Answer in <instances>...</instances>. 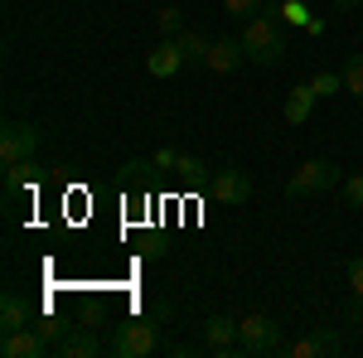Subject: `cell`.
I'll list each match as a JSON object with an SVG mask.
<instances>
[{
  "label": "cell",
  "mask_w": 363,
  "mask_h": 358,
  "mask_svg": "<svg viewBox=\"0 0 363 358\" xmlns=\"http://www.w3.org/2000/svg\"><path fill=\"white\" fill-rule=\"evenodd\" d=\"M184 68V49H179V39H160L150 54H145V73L150 78H174Z\"/></svg>",
  "instance_id": "obj_7"
},
{
  "label": "cell",
  "mask_w": 363,
  "mask_h": 358,
  "mask_svg": "<svg viewBox=\"0 0 363 358\" xmlns=\"http://www.w3.org/2000/svg\"><path fill=\"white\" fill-rule=\"evenodd\" d=\"M344 92L363 97V54H349V58H344Z\"/></svg>",
  "instance_id": "obj_16"
},
{
  "label": "cell",
  "mask_w": 363,
  "mask_h": 358,
  "mask_svg": "<svg viewBox=\"0 0 363 358\" xmlns=\"http://www.w3.org/2000/svg\"><path fill=\"white\" fill-rule=\"evenodd\" d=\"M354 315H363V296H359V301H354Z\"/></svg>",
  "instance_id": "obj_29"
},
{
  "label": "cell",
  "mask_w": 363,
  "mask_h": 358,
  "mask_svg": "<svg viewBox=\"0 0 363 358\" xmlns=\"http://www.w3.org/2000/svg\"><path fill=\"white\" fill-rule=\"evenodd\" d=\"M29 320H34L29 301H25V296H15V291H5V301H0V330L15 334V330H25Z\"/></svg>",
  "instance_id": "obj_12"
},
{
  "label": "cell",
  "mask_w": 363,
  "mask_h": 358,
  "mask_svg": "<svg viewBox=\"0 0 363 358\" xmlns=\"http://www.w3.org/2000/svg\"><path fill=\"white\" fill-rule=\"evenodd\" d=\"M160 34H165V39H179V34H184V15H179L174 5L160 10Z\"/></svg>",
  "instance_id": "obj_20"
},
{
  "label": "cell",
  "mask_w": 363,
  "mask_h": 358,
  "mask_svg": "<svg viewBox=\"0 0 363 358\" xmlns=\"http://www.w3.org/2000/svg\"><path fill=\"white\" fill-rule=\"evenodd\" d=\"M363 0H335V10H359Z\"/></svg>",
  "instance_id": "obj_28"
},
{
  "label": "cell",
  "mask_w": 363,
  "mask_h": 358,
  "mask_svg": "<svg viewBox=\"0 0 363 358\" xmlns=\"http://www.w3.org/2000/svg\"><path fill=\"white\" fill-rule=\"evenodd\" d=\"M34 150H39V126H29V121H5V131H0V160H5V165L34 160Z\"/></svg>",
  "instance_id": "obj_5"
},
{
  "label": "cell",
  "mask_w": 363,
  "mask_h": 358,
  "mask_svg": "<svg viewBox=\"0 0 363 358\" xmlns=\"http://www.w3.org/2000/svg\"><path fill=\"white\" fill-rule=\"evenodd\" d=\"M310 87H315V97H335L339 87H344V73H330V68H325V73L310 78Z\"/></svg>",
  "instance_id": "obj_19"
},
{
  "label": "cell",
  "mask_w": 363,
  "mask_h": 358,
  "mask_svg": "<svg viewBox=\"0 0 363 358\" xmlns=\"http://www.w3.org/2000/svg\"><path fill=\"white\" fill-rule=\"evenodd\" d=\"M0 349H5V358H44V354H49V339L25 325V330L5 334V344H0Z\"/></svg>",
  "instance_id": "obj_8"
},
{
  "label": "cell",
  "mask_w": 363,
  "mask_h": 358,
  "mask_svg": "<svg viewBox=\"0 0 363 358\" xmlns=\"http://www.w3.org/2000/svg\"><path fill=\"white\" fill-rule=\"evenodd\" d=\"M116 358H145L160 349V339H155V325L150 320H126L121 330L112 334V344H107Z\"/></svg>",
  "instance_id": "obj_3"
},
{
  "label": "cell",
  "mask_w": 363,
  "mask_h": 358,
  "mask_svg": "<svg viewBox=\"0 0 363 358\" xmlns=\"http://www.w3.org/2000/svg\"><path fill=\"white\" fill-rule=\"evenodd\" d=\"M344 203L349 208H363V174H349L344 179Z\"/></svg>",
  "instance_id": "obj_22"
},
{
  "label": "cell",
  "mask_w": 363,
  "mask_h": 358,
  "mask_svg": "<svg viewBox=\"0 0 363 358\" xmlns=\"http://www.w3.org/2000/svg\"><path fill=\"white\" fill-rule=\"evenodd\" d=\"M349 291H354V296H363V257H354V262H349Z\"/></svg>",
  "instance_id": "obj_27"
},
{
  "label": "cell",
  "mask_w": 363,
  "mask_h": 358,
  "mask_svg": "<svg viewBox=\"0 0 363 358\" xmlns=\"http://www.w3.org/2000/svg\"><path fill=\"white\" fill-rule=\"evenodd\" d=\"M150 165H155V169H165V174H174V165H179V150H169V145H160V150L150 155Z\"/></svg>",
  "instance_id": "obj_23"
},
{
  "label": "cell",
  "mask_w": 363,
  "mask_h": 358,
  "mask_svg": "<svg viewBox=\"0 0 363 358\" xmlns=\"http://www.w3.org/2000/svg\"><path fill=\"white\" fill-rule=\"evenodd\" d=\"M262 5L267 0H223V15H233V20H257Z\"/></svg>",
  "instance_id": "obj_18"
},
{
  "label": "cell",
  "mask_w": 363,
  "mask_h": 358,
  "mask_svg": "<svg viewBox=\"0 0 363 358\" xmlns=\"http://www.w3.org/2000/svg\"><path fill=\"white\" fill-rule=\"evenodd\" d=\"M54 349H58V358H97L102 354V339H97L92 330H68Z\"/></svg>",
  "instance_id": "obj_10"
},
{
  "label": "cell",
  "mask_w": 363,
  "mask_h": 358,
  "mask_svg": "<svg viewBox=\"0 0 363 358\" xmlns=\"http://www.w3.org/2000/svg\"><path fill=\"white\" fill-rule=\"evenodd\" d=\"M25 184H34V160H15V165H5V189L20 194Z\"/></svg>",
  "instance_id": "obj_15"
},
{
  "label": "cell",
  "mask_w": 363,
  "mask_h": 358,
  "mask_svg": "<svg viewBox=\"0 0 363 358\" xmlns=\"http://www.w3.org/2000/svg\"><path fill=\"white\" fill-rule=\"evenodd\" d=\"M242 49H247V58L257 63V68H277L281 58H286L281 25L272 20V15H257V20H247V29H242Z\"/></svg>",
  "instance_id": "obj_1"
},
{
  "label": "cell",
  "mask_w": 363,
  "mask_h": 358,
  "mask_svg": "<svg viewBox=\"0 0 363 358\" xmlns=\"http://www.w3.org/2000/svg\"><path fill=\"white\" fill-rule=\"evenodd\" d=\"M174 174H179L184 184H199V179H203V160H199V155H179V165H174Z\"/></svg>",
  "instance_id": "obj_21"
},
{
  "label": "cell",
  "mask_w": 363,
  "mask_h": 358,
  "mask_svg": "<svg viewBox=\"0 0 363 358\" xmlns=\"http://www.w3.org/2000/svg\"><path fill=\"white\" fill-rule=\"evenodd\" d=\"M203 344H208L213 354H238V320L213 315V320L203 325Z\"/></svg>",
  "instance_id": "obj_9"
},
{
  "label": "cell",
  "mask_w": 363,
  "mask_h": 358,
  "mask_svg": "<svg viewBox=\"0 0 363 358\" xmlns=\"http://www.w3.org/2000/svg\"><path fill=\"white\" fill-rule=\"evenodd\" d=\"M291 358H320V349H315V339H296V344H291Z\"/></svg>",
  "instance_id": "obj_26"
},
{
  "label": "cell",
  "mask_w": 363,
  "mask_h": 358,
  "mask_svg": "<svg viewBox=\"0 0 363 358\" xmlns=\"http://www.w3.org/2000/svg\"><path fill=\"white\" fill-rule=\"evenodd\" d=\"M242 58H247L242 39H213V49H208V63H203V68H213V73H238Z\"/></svg>",
  "instance_id": "obj_11"
},
{
  "label": "cell",
  "mask_w": 363,
  "mask_h": 358,
  "mask_svg": "<svg viewBox=\"0 0 363 358\" xmlns=\"http://www.w3.org/2000/svg\"><path fill=\"white\" fill-rule=\"evenodd\" d=\"M208 194H213L223 208H238V203H247V198H252V174H247V169H223V174H213Z\"/></svg>",
  "instance_id": "obj_6"
},
{
  "label": "cell",
  "mask_w": 363,
  "mask_h": 358,
  "mask_svg": "<svg viewBox=\"0 0 363 358\" xmlns=\"http://www.w3.org/2000/svg\"><path fill=\"white\" fill-rule=\"evenodd\" d=\"M281 20H291V25H306V20H310V10L291 0V5H281Z\"/></svg>",
  "instance_id": "obj_24"
},
{
  "label": "cell",
  "mask_w": 363,
  "mask_h": 358,
  "mask_svg": "<svg viewBox=\"0 0 363 358\" xmlns=\"http://www.w3.org/2000/svg\"><path fill=\"white\" fill-rule=\"evenodd\" d=\"M315 102H320V97H315V87H291V97H286V121H291V126H306L310 121V111H315Z\"/></svg>",
  "instance_id": "obj_13"
},
{
  "label": "cell",
  "mask_w": 363,
  "mask_h": 358,
  "mask_svg": "<svg viewBox=\"0 0 363 358\" xmlns=\"http://www.w3.org/2000/svg\"><path fill=\"white\" fill-rule=\"evenodd\" d=\"M335 184H339V165H330V160H306V165L286 179V194L291 198H310V194H330Z\"/></svg>",
  "instance_id": "obj_2"
},
{
  "label": "cell",
  "mask_w": 363,
  "mask_h": 358,
  "mask_svg": "<svg viewBox=\"0 0 363 358\" xmlns=\"http://www.w3.org/2000/svg\"><path fill=\"white\" fill-rule=\"evenodd\" d=\"M281 344V325L272 315H252L238 320V354H272Z\"/></svg>",
  "instance_id": "obj_4"
},
{
  "label": "cell",
  "mask_w": 363,
  "mask_h": 358,
  "mask_svg": "<svg viewBox=\"0 0 363 358\" xmlns=\"http://www.w3.org/2000/svg\"><path fill=\"white\" fill-rule=\"evenodd\" d=\"M179 49H184V63H208L213 39H208V34H199V29H184V34H179Z\"/></svg>",
  "instance_id": "obj_14"
},
{
  "label": "cell",
  "mask_w": 363,
  "mask_h": 358,
  "mask_svg": "<svg viewBox=\"0 0 363 358\" xmlns=\"http://www.w3.org/2000/svg\"><path fill=\"white\" fill-rule=\"evenodd\" d=\"M310 339H315V349H320V358H325V354H339V349H344V334H339L335 325H320V330L310 334Z\"/></svg>",
  "instance_id": "obj_17"
},
{
  "label": "cell",
  "mask_w": 363,
  "mask_h": 358,
  "mask_svg": "<svg viewBox=\"0 0 363 358\" xmlns=\"http://www.w3.org/2000/svg\"><path fill=\"white\" fill-rule=\"evenodd\" d=\"M34 330L44 334V339H49V344H58V339H63V334H68V330H63V325H58V320H39V325H34Z\"/></svg>",
  "instance_id": "obj_25"
}]
</instances>
